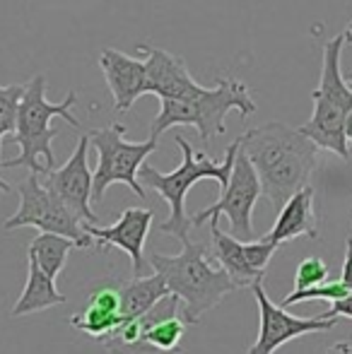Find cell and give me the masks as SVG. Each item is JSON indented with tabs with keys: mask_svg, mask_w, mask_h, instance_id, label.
<instances>
[{
	"mask_svg": "<svg viewBox=\"0 0 352 354\" xmlns=\"http://www.w3.org/2000/svg\"><path fill=\"white\" fill-rule=\"evenodd\" d=\"M239 142L241 152L259 174L263 196L277 210L309 183L321 149L311 138L299 133V128L277 121L251 128L239 138Z\"/></svg>",
	"mask_w": 352,
	"mask_h": 354,
	"instance_id": "cell-1",
	"label": "cell"
},
{
	"mask_svg": "<svg viewBox=\"0 0 352 354\" xmlns=\"http://www.w3.org/2000/svg\"><path fill=\"white\" fill-rule=\"evenodd\" d=\"M150 268L162 275L169 292L181 301V313L188 326H198L210 308L220 306L222 299L237 292V282L220 268L203 243L183 241L181 253H147Z\"/></svg>",
	"mask_w": 352,
	"mask_h": 354,
	"instance_id": "cell-2",
	"label": "cell"
},
{
	"mask_svg": "<svg viewBox=\"0 0 352 354\" xmlns=\"http://www.w3.org/2000/svg\"><path fill=\"white\" fill-rule=\"evenodd\" d=\"M160 113L152 118L150 138H160L174 126H191L198 131L203 142L227 133V113L232 109L241 118H249L259 111L251 89L237 77H222L215 87L196 84L191 92L176 99H160Z\"/></svg>",
	"mask_w": 352,
	"mask_h": 354,
	"instance_id": "cell-3",
	"label": "cell"
},
{
	"mask_svg": "<svg viewBox=\"0 0 352 354\" xmlns=\"http://www.w3.org/2000/svg\"><path fill=\"white\" fill-rule=\"evenodd\" d=\"M174 142L183 154V162L176 171L162 174V171H157L155 167H150V164H142L140 171H138V178L169 203V217L160 224V232L169 234V236H176L178 241L183 243V241H188V232L193 229L191 217L186 214V193L191 191L193 183L203 181V178L217 181L222 191V188L230 183L234 159H237V152H239L241 142H239V138H237V140L227 147L222 162H212L205 152H196V149L191 147V142L181 136H176Z\"/></svg>",
	"mask_w": 352,
	"mask_h": 354,
	"instance_id": "cell-4",
	"label": "cell"
},
{
	"mask_svg": "<svg viewBox=\"0 0 352 354\" xmlns=\"http://www.w3.org/2000/svg\"><path fill=\"white\" fill-rule=\"evenodd\" d=\"M77 102L75 92H68L61 104H51L46 99V77L34 75L29 84H24V94L17 106V123L15 133L5 138L3 142H15L22 147V152L15 159L0 162V171L12 167H27L32 174H48L53 169V149L51 142L58 136L56 128H51V118L61 116L73 128H80V121L71 113V106Z\"/></svg>",
	"mask_w": 352,
	"mask_h": 354,
	"instance_id": "cell-5",
	"label": "cell"
},
{
	"mask_svg": "<svg viewBox=\"0 0 352 354\" xmlns=\"http://www.w3.org/2000/svg\"><path fill=\"white\" fill-rule=\"evenodd\" d=\"M345 37H333L324 46V66H321V82L311 92L314 113L299 128L306 138H311L321 149L335 152L340 159L350 162V142L345 136V123L352 113V87L345 82L340 56H343Z\"/></svg>",
	"mask_w": 352,
	"mask_h": 354,
	"instance_id": "cell-6",
	"label": "cell"
},
{
	"mask_svg": "<svg viewBox=\"0 0 352 354\" xmlns=\"http://www.w3.org/2000/svg\"><path fill=\"white\" fill-rule=\"evenodd\" d=\"M89 145L97 149V169L92 181V201L102 203L104 193L111 183H126L136 196L147 198L142 183L138 181V171L145 159L157 149V138H147L145 142H128L126 126L113 123L109 128L89 131Z\"/></svg>",
	"mask_w": 352,
	"mask_h": 354,
	"instance_id": "cell-7",
	"label": "cell"
},
{
	"mask_svg": "<svg viewBox=\"0 0 352 354\" xmlns=\"http://www.w3.org/2000/svg\"><path fill=\"white\" fill-rule=\"evenodd\" d=\"M17 193L19 207L12 217H8L3 222L5 232L22 227H37L39 232H53L73 239L77 243V248H92L94 239L87 234L85 222L44 186L39 174H29L17 186Z\"/></svg>",
	"mask_w": 352,
	"mask_h": 354,
	"instance_id": "cell-8",
	"label": "cell"
},
{
	"mask_svg": "<svg viewBox=\"0 0 352 354\" xmlns=\"http://www.w3.org/2000/svg\"><path fill=\"white\" fill-rule=\"evenodd\" d=\"M263 196V188H261V178L256 174L254 164L249 162L244 152H237L234 169H232L230 183L220 191V201L215 205L205 207L198 214L191 217L193 227H201L203 222H210V219H220L225 214L230 219L232 236H237L239 241H254V222H251V214L259 203V198Z\"/></svg>",
	"mask_w": 352,
	"mask_h": 354,
	"instance_id": "cell-9",
	"label": "cell"
},
{
	"mask_svg": "<svg viewBox=\"0 0 352 354\" xmlns=\"http://www.w3.org/2000/svg\"><path fill=\"white\" fill-rule=\"evenodd\" d=\"M251 292L256 297L261 311V326H259V337L249 347V354H275L285 342L297 340L302 335H309V333H328L338 326V318H299L292 316L285 311V306H277L268 299L263 280H256L251 284Z\"/></svg>",
	"mask_w": 352,
	"mask_h": 354,
	"instance_id": "cell-10",
	"label": "cell"
},
{
	"mask_svg": "<svg viewBox=\"0 0 352 354\" xmlns=\"http://www.w3.org/2000/svg\"><path fill=\"white\" fill-rule=\"evenodd\" d=\"M212 236V258L220 263V268L237 282V287H251L256 280H263L268 263L275 256L280 243L266 241H239L232 234L220 229V219H210Z\"/></svg>",
	"mask_w": 352,
	"mask_h": 354,
	"instance_id": "cell-11",
	"label": "cell"
},
{
	"mask_svg": "<svg viewBox=\"0 0 352 354\" xmlns=\"http://www.w3.org/2000/svg\"><path fill=\"white\" fill-rule=\"evenodd\" d=\"M87 149H89V136H80L71 159H68L61 169H51L48 174H44L41 183L58 198V201L66 203L82 222L97 224V214L89 207L94 174L89 171Z\"/></svg>",
	"mask_w": 352,
	"mask_h": 354,
	"instance_id": "cell-12",
	"label": "cell"
},
{
	"mask_svg": "<svg viewBox=\"0 0 352 354\" xmlns=\"http://www.w3.org/2000/svg\"><path fill=\"white\" fill-rule=\"evenodd\" d=\"M152 219H155L152 210L128 207V210L121 212V217L111 227H99V224L85 222V229L99 248L116 246L123 253H128L133 266V277H140L145 272V241L147 234H150Z\"/></svg>",
	"mask_w": 352,
	"mask_h": 354,
	"instance_id": "cell-13",
	"label": "cell"
},
{
	"mask_svg": "<svg viewBox=\"0 0 352 354\" xmlns=\"http://www.w3.org/2000/svg\"><path fill=\"white\" fill-rule=\"evenodd\" d=\"M99 68H102L109 89H111L116 113L131 111L133 104L142 94H147L145 58H133L118 48H104L99 53Z\"/></svg>",
	"mask_w": 352,
	"mask_h": 354,
	"instance_id": "cell-14",
	"label": "cell"
},
{
	"mask_svg": "<svg viewBox=\"0 0 352 354\" xmlns=\"http://www.w3.org/2000/svg\"><path fill=\"white\" fill-rule=\"evenodd\" d=\"M126 321L121 313V282H99L89 292L87 304L80 313L71 318V326L80 333L104 340Z\"/></svg>",
	"mask_w": 352,
	"mask_h": 354,
	"instance_id": "cell-15",
	"label": "cell"
},
{
	"mask_svg": "<svg viewBox=\"0 0 352 354\" xmlns=\"http://www.w3.org/2000/svg\"><path fill=\"white\" fill-rule=\"evenodd\" d=\"M138 51L145 53L147 94H157L160 99H176L181 94L191 92L198 84L191 77L186 61L181 56H172L165 48L147 46V44H140Z\"/></svg>",
	"mask_w": 352,
	"mask_h": 354,
	"instance_id": "cell-16",
	"label": "cell"
},
{
	"mask_svg": "<svg viewBox=\"0 0 352 354\" xmlns=\"http://www.w3.org/2000/svg\"><path fill=\"white\" fill-rule=\"evenodd\" d=\"M314 188L306 183L304 188L295 193L285 205L280 207L275 224L268 234H263L261 239L272 243H285L292 239L299 236H309V239H319V222H316V207H314Z\"/></svg>",
	"mask_w": 352,
	"mask_h": 354,
	"instance_id": "cell-17",
	"label": "cell"
},
{
	"mask_svg": "<svg viewBox=\"0 0 352 354\" xmlns=\"http://www.w3.org/2000/svg\"><path fill=\"white\" fill-rule=\"evenodd\" d=\"M66 301H68V297L56 289V280H51V277H48L46 272H44L41 268L29 258L27 284H24L19 299L15 301L10 316L12 318L32 316V313L46 311V308H53V306H61V304H66Z\"/></svg>",
	"mask_w": 352,
	"mask_h": 354,
	"instance_id": "cell-18",
	"label": "cell"
},
{
	"mask_svg": "<svg viewBox=\"0 0 352 354\" xmlns=\"http://www.w3.org/2000/svg\"><path fill=\"white\" fill-rule=\"evenodd\" d=\"M169 287L162 280V275L152 272V275L133 277L128 282H121V313L126 321L131 318H140L150 313L157 304L165 297H169Z\"/></svg>",
	"mask_w": 352,
	"mask_h": 354,
	"instance_id": "cell-19",
	"label": "cell"
},
{
	"mask_svg": "<svg viewBox=\"0 0 352 354\" xmlns=\"http://www.w3.org/2000/svg\"><path fill=\"white\" fill-rule=\"evenodd\" d=\"M73 248H77V243L68 236L53 232H41L39 236H34V241L29 243V258L46 272L51 280H56L63 272L71 256Z\"/></svg>",
	"mask_w": 352,
	"mask_h": 354,
	"instance_id": "cell-20",
	"label": "cell"
},
{
	"mask_svg": "<svg viewBox=\"0 0 352 354\" xmlns=\"http://www.w3.org/2000/svg\"><path fill=\"white\" fill-rule=\"evenodd\" d=\"M24 94V84H10V87H0V145L10 133H15V123H17V106L19 99ZM3 162V159H0ZM0 191L10 193V183L0 178Z\"/></svg>",
	"mask_w": 352,
	"mask_h": 354,
	"instance_id": "cell-21",
	"label": "cell"
},
{
	"mask_svg": "<svg viewBox=\"0 0 352 354\" xmlns=\"http://www.w3.org/2000/svg\"><path fill=\"white\" fill-rule=\"evenodd\" d=\"M352 289L345 284L343 280H326L321 284H314V287H306V289H292L285 299H282L280 306H292V304H299V301H309V299H324V301H338V299L348 297Z\"/></svg>",
	"mask_w": 352,
	"mask_h": 354,
	"instance_id": "cell-22",
	"label": "cell"
},
{
	"mask_svg": "<svg viewBox=\"0 0 352 354\" xmlns=\"http://www.w3.org/2000/svg\"><path fill=\"white\" fill-rule=\"evenodd\" d=\"M328 280V266H326L321 258L311 256L304 258V261L297 266L295 272V289H306V287H314V284H321Z\"/></svg>",
	"mask_w": 352,
	"mask_h": 354,
	"instance_id": "cell-23",
	"label": "cell"
},
{
	"mask_svg": "<svg viewBox=\"0 0 352 354\" xmlns=\"http://www.w3.org/2000/svg\"><path fill=\"white\" fill-rule=\"evenodd\" d=\"M321 316H326V318H340V316H345V318H352V292L348 294V297H343V299H338V301H333L331 304V308L326 313H321Z\"/></svg>",
	"mask_w": 352,
	"mask_h": 354,
	"instance_id": "cell-24",
	"label": "cell"
},
{
	"mask_svg": "<svg viewBox=\"0 0 352 354\" xmlns=\"http://www.w3.org/2000/svg\"><path fill=\"white\" fill-rule=\"evenodd\" d=\"M340 280L352 289V236H348V241H345V263H343V272H340Z\"/></svg>",
	"mask_w": 352,
	"mask_h": 354,
	"instance_id": "cell-25",
	"label": "cell"
},
{
	"mask_svg": "<svg viewBox=\"0 0 352 354\" xmlns=\"http://www.w3.org/2000/svg\"><path fill=\"white\" fill-rule=\"evenodd\" d=\"M326 354H352V342H348V340L335 342V345L328 347V352Z\"/></svg>",
	"mask_w": 352,
	"mask_h": 354,
	"instance_id": "cell-26",
	"label": "cell"
},
{
	"mask_svg": "<svg viewBox=\"0 0 352 354\" xmlns=\"http://www.w3.org/2000/svg\"><path fill=\"white\" fill-rule=\"evenodd\" d=\"M343 37H345V41H350V44H352V32H348V29H345Z\"/></svg>",
	"mask_w": 352,
	"mask_h": 354,
	"instance_id": "cell-27",
	"label": "cell"
},
{
	"mask_svg": "<svg viewBox=\"0 0 352 354\" xmlns=\"http://www.w3.org/2000/svg\"><path fill=\"white\" fill-rule=\"evenodd\" d=\"M348 142H350V154H352V138H350V140H348Z\"/></svg>",
	"mask_w": 352,
	"mask_h": 354,
	"instance_id": "cell-28",
	"label": "cell"
},
{
	"mask_svg": "<svg viewBox=\"0 0 352 354\" xmlns=\"http://www.w3.org/2000/svg\"><path fill=\"white\" fill-rule=\"evenodd\" d=\"M348 32H352V22H350V24H348Z\"/></svg>",
	"mask_w": 352,
	"mask_h": 354,
	"instance_id": "cell-29",
	"label": "cell"
}]
</instances>
